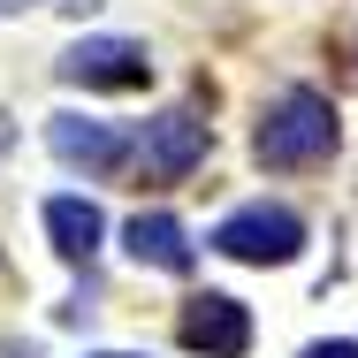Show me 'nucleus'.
I'll use <instances>...</instances> for the list:
<instances>
[{"mask_svg":"<svg viewBox=\"0 0 358 358\" xmlns=\"http://www.w3.org/2000/svg\"><path fill=\"white\" fill-rule=\"evenodd\" d=\"M99 358H130V351H99Z\"/></svg>","mask_w":358,"mask_h":358,"instance_id":"obj_11","label":"nucleus"},{"mask_svg":"<svg viewBox=\"0 0 358 358\" xmlns=\"http://www.w3.org/2000/svg\"><path fill=\"white\" fill-rule=\"evenodd\" d=\"M46 145H54V160H69L84 176H107V168L130 160V138L115 122H92V115H54L46 122Z\"/></svg>","mask_w":358,"mask_h":358,"instance_id":"obj_5","label":"nucleus"},{"mask_svg":"<svg viewBox=\"0 0 358 358\" xmlns=\"http://www.w3.org/2000/svg\"><path fill=\"white\" fill-rule=\"evenodd\" d=\"M297 358H358V343H351V336H336V343H305Z\"/></svg>","mask_w":358,"mask_h":358,"instance_id":"obj_9","label":"nucleus"},{"mask_svg":"<svg viewBox=\"0 0 358 358\" xmlns=\"http://www.w3.org/2000/svg\"><path fill=\"white\" fill-rule=\"evenodd\" d=\"M152 62H145L138 38H76L62 54V84H84V92H138Z\"/></svg>","mask_w":358,"mask_h":358,"instance_id":"obj_3","label":"nucleus"},{"mask_svg":"<svg viewBox=\"0 0 358 358\" xmlns=\"http://www.w3.org/2000/svg\"><path fill=\"white\" fill-rule=\"evenodd\" d=\"M336 138H343V122H336L328 92H282V99L267 107L252 152H259L267 168H313V160L336 152Z\"/></svg>","mask_w":358,"mask_h":358,"instance_id":"obj_1","label":"nucleus"},{"mask_svg":"<svg viewBox=\"0 0 358 358\" xmlns=\"http://www.w3.org/2000/svg\"><path fill=\"white\" fill-rule=\"evenodd\" d=\"M15 8H38V0H0V15H15Z\"/></svg>","mask_w":358,"mask_h":358,"instance_id":"obj_10","label":"nucleus"},{"mask_svg":"<svg viewBox=\"0 0 358 358\" xmlns=\"http://www.w3.org/2000/svg\"><path fill=\"white\" fill-rule=\"evenodd\" d=\"M221 259H244V267H289L305 252V221L289 206H236V214L214 229Z\"/></svg>","mask_w":358,"mask_h":358,"instance_id":"obj_2","label":"nucleus"},{"mask_svg":"<svg viewBox=\"0 0 358 358\" xmlns=\"http://www.w3.org/2000/svg\"><path fill=\"white\" fill-rule=\"evenodd\" d=\"M199 160H206V122H199L191 107H168V115L145 122V168H152L160 183H183Z\"/></svg>","mask_w":358,"mask_h":358,"instance_id":"obj_6","label":"nucleus"},{"mask_svg":"<svg viewBox=\"0 0 358 358\" xmlns=\"http://www.w3.org/2000/svg\"><path fill=\"white\" fill-rule=\"evenodd\" d=\"M46 236H54L62 259H92L99 236H107V214L92 199H46Z\"/></svg>","mask_w":358,"mask_h":358,"instance_id":"obj_8","label":"nucleus"},{"mask_svg":"<svg viewBox=\"0 0 358 358\" xmlns=\"http://www.w3.org/2000/svg\"><path fill=\"white\" fill-rule=\"evenodd\" d=\"M183 343L206 351V358H244V351H252V313H244L236 297L206 289V297L183 305Z\"/></svg>","mask_w":358,"mask_h":358,"instance_id":"obj_4","label":"nucleus"},{"mask_svg":"<svg viewBox=\"0 0 358 358\" xmlns=\"http://www.w3.org/2000/svg\"><path fill=\"white\" fill-rule=\"evenodd\" d=\"M130 259L138 267H160V275H191L199 252H191V229L176 214H138L130 221Z\"/></svg>","mask_w":358,"mask_h":358,"instance_id":"obj_7","label":"nucleus"}]
</instances>
